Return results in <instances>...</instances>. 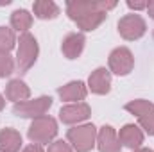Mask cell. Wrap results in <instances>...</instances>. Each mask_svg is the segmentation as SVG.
Returning <instances> with one entry per match:
<instances>
[{
  "label": "cell",
  "instance_id": "26",
  "mask_svg": "<svg viewBox=\"0 0 154 152\" xmlns=\"http://www.w3.org/2000/svg\"><path fill=\"white\" fill-rule=\"evenodd\" d=\"M147 11H149L151 18H154V0H151V2H147Z\"/></svg>",
  "mask_w": 154,
  "mask_h": 152
},
{
  "label": "cell",
  "instance_id": "23",
  "mask_svg": "<svg viewBox=\"0 0 154 152\" xmlns=\"http://www.w3.org/2000/svg\"><path fill=\"white\" fill-rule=\"evenodd\" d=\"M47 152H74V149H72L66 141L56 140V141H52V143L48 145V150Z\"/></svg>",
  "mask_w": 154,
  "mask_h": 152
},
{
  "label": "cell",
  "instance_id": "4",
  "mask_svg": "<svg viewBox=\"0 0 154 152\" xmlns=\"http://www.w3.org/2000/svg\"><path fill=\"white\" fill-rule=\"evenodd\" d=\"M145 32H147V23L136 13L125 14V16H122L118 20V34L124 39H127V41L140 39Z\"/></svg>",
  "mask_w": 154,
  "mask_h": 152
},
{
  "label": "cell",
  "instance_id": "10",
  "mask_svg": "<svg viewBox=\"0 0 154 152\" xmlns=\"http://www.w3.org/2000/svg\"><path fill=\"white\" fill-rule=\"evenodd\" d=\"M118 140H120V145H124V147H127V149H131V150H136V149H140L142 143H143V132H142V129H140L138 125L127 123V125H124V127L120 129Z\"/></svg>",
  "mask_w": 154,
  "mask_h": 152
},
{
  "label": "cell",
  "instance_id": "11",
  "mask_svg": "<svg viewBox=\"0 0 154 152\" xmlns=\"http://www.w3.org/2000/svg\"><path fill=\"white\" fill-rule=\"evenodd\" d=\"M84 43H86V38L82 32H70L65 36L61 43V52L65 54L66 59H77L84 50Z\"/></svg>",
  "mask_w": 154,
  "mask_h": 152
},
{
  "label": "cell",
  "instance_id": "18",
  "mask_svg": "<svg viewBox=\"0 0 154 152\" xmlns=\"http://www.w3.org/2000/svg\"><path fill=\"white\" fill-rule=\"evenodd\" d=\"M32 25V14L27 9H16L11 14V27L18 32H27Z\"/></svg>",
  "mask_w": 154,
  "mask_h": 152
},
{
  "label": "cell",
  "instance_id": "20",
  "mask_svg": "<svg viewBox=\"0 0 154 152\" xmlns=\"http://www.w3.org/2000/svg\"><path fill=\"white\" fill-rule=\"evenodd\" d=\"M16 45V36L13 29L0 27V54H9Z\"/></svg>",
  "mask_w": 154,
  "mask_h": 152
},
{
  "label": "cell",
  "instance_id": "17",
  "mask_svg": "<svg viewBox=\"0 0 154 152\" xmlns=\"http://www.w3.org/2000/svg\"><path fill=\"white\" fill-rule=\"evenodd\" d=\"M100 5V4H99ZM108 18V13L106 11H102L100 7L97 9V11H93V13H90V14H86V16H82L81 20H77V27L79 29H82V31H86V32H90V31H95L104 20Z\"/></svg>",
  "mask_w": 154,
  "mask_h": 152
},
{
  "label": "cell",
  "instance_id": "1",
  "mask_svg": "<svg viewBox=\"0 0 154 152\" xmlns=\"http://www.w3.org/2000/svg\"><path fill=\"white\" fill-rule=\"evenodd\" d=\"M39 54V47L36 38L31 32H23L18 39V50H16V66L20 72H27L34 66Z\"/></svg>",
  "mask_w": 154,
  "mask_h": 152
},
{
  "label": "cell",
  "instance_id": "3",
  "mask_svg": "<svg viewBox=\"0 0 154 152\" xmlns=\"http://www.w3.org/2000/svg\"><path fill=\"white\" fill-rule=\"evenodd\" d=\"M68 143H72V149L77 152H90L97 143V129L93 123H84L68 129L66 132Z\"/></svg>",
  "mask_w": 154,
  "mask_h": 152
},
{
  "label": "cell",
  "instance_id": "7",
  "mask_svg": "<svg viewBox=\"0 0 154 152\" xmlns=\"http://www.w3.org/2000/svg\"><path fill=\"white\" fill-rule=\"evenodd\" d=\"M90 114H91V109L86 102H77V104L63 106L59 109V120L66 125H74V123H81L88 120Z\"/></svg>",
  "mask_w": 154,
  "mask_h": 152
},
{
  "label": "cell",
  "instance_id": "19",
  "mask_svg": "<svg viewBox=\"0 0 154 152\" xmlns=\"http://www.w3.org/2000/svg\"><path fill=\"white\" fill-rule=\"evenodd\" d=\"M124 108H125V111H129L131 114H136L138 118L143 116V114H147V113H151V111H154V104L149 102V100H143V99L131 100V102H127Z\"/></svg>",
  "mask_w": 154,
  "mask_h": 152
},
{
  "label": "cell",
  "instance_id": "13",
  "mask_svg": "<svg viewBox=\"0 0 154 152\" xmlns=\"http://www.w3.org/2000/svg\"><path fill=\"white\" fill-rule=\"evenodd\" d=\"M99 7H100L99 2H91V0H68V2H66V14H68L74 22H77V20H81L82 16H86V14L97 11Z\"/></svg>",
  "mask_w": 154,
  "mask_h": 152
},
{
  "label": "cell",
  "instance_id": "25",
  "mask_svg": "<svg viewBox=\"0 0 154 152\" xmlns=\"http://www.w3.org/2000/svg\"><path fill=\"white\" fill-rule=\"evenodd\" d=\"M22 152H45V150H43V147L38 145V143H31V145H27Z\"/></svg>",
  "mask_w": 154,
  "mask_h": 152
},
{
  "label": "cell",
  "instance_id": "16",
  "mask_svg": "<svg viewBox=\"0 0 154 152\" xmlns=\"http://www.w3.org/2000/svg\"><path fill=\"white\" fill-rule=\"evenodd\" d=\"M32 11H34V16L39 20H54L59 14V7L52 0H36L32 4Z\"/></svg>",
  "mask_w": 154,
  "mask_h": 152
},
{
  "label": "cell",
  "instance_id": "22",
  "mask_svg": "<svg viewBox=\"0 0 154 152\" xmlns=\"http://www.w3.org/2000/svg\"><path fill=\"white\" fill-rule=\"evenodd\" d=\"M138 123H140V127H142L147 134L154 136V111L140 116V118H138Z\"/></svg>",
  "mask_w": 154,
  "mask_h": 152
},
{
  "label": "cell",
  "instance_id": "6",
  "mask_svg": "<svg viewBox=\"0 0 154 152\" xmlns=\"http://www.w3.org/2000/svg\"><path fill=\"white\" fill-rule=\"evenodd\" d=\"M134 68L133 52L127 47H118L109 54V72L115 75H127Z\"/></svg>",
  "mask_w": 154,
  "mask_h": 152
},
{
  "label": "cell",
  "instance_id": "5",
  "mask_svg": "<svg viewBox=\"0 0 154 152\" xmlns=\"http://www.w3.org/2000/svg\"><path fill=\"white\" fill-rule=\"evenodd\" d=\"M52 106V97H39L34 100H23L13 106V113L22 118H39Z\"/></svg>",
  "mask_w": 154,
  "mask_h": 152
},
{
  "label": "cell",
  "instance_id": "24",
  "mask_svg": "<svg viewBox=\"0 0 154 152\" xmlns=\"http://www.w3.org/2000/svg\"><path fill=\"white\" fill-rule=\"evenodd\" d=\"M127 7L129 9H133V11H143V9H147V2H127Z\"/></svg>",
  "mask_w": 154,
  "mask_h": 152
},
{
  "label": "cell",
  "instance_id": "9",
  "mask_svg": "<svg viewBox=\"0 0 154 152\" xmlns=\"http://www.w3.org/2000/svg\"><path fill=\"white\" fill-rule=\"evenodd\" d=\"M97 147L99 152H120L122 145L118 140V134L111 125H104L97 132Z\"/></svg>",
  "mask_w": 154,
  "mask_h": 152
},
{
  "label": "cell",
  "instance_id": "2",
  "mask_svg": "<svg viewBox=\"0 0 154 152\" xmlns=\"http://www.w3.org/2000/svg\"><path fill=\"white\" fill-rule=\"evenodd\" d=\"M56 134H57V122L52 116H47V114L34 118L31 127H29V132H27L29 140L32 143H38V145L52 143Z\"/></svg>",
  "mask_w": 154,
  "mask_h": 152
},
{
  "label": "cell",
  "instance_id": "8",
  "mask_svg": "<svg viewBox=\"0 0 154 152\" xmlns=\"http://www.w3.org/2000/svg\"><path fill=\"white\" fill-rule=\"evenodd\" d=\"M88 88L95 95H106L111 91V72L108 68H97L88 77Z\"/></svg>",
  "mask_w": 154,
  "mask_h": 152
},
{
  "label": "cell",
  "instance_id": "27",
  "mask_svg": "<svg viewBox=\"0 0 154 152\" xmlns=\"http://www.w3.org/2000/svg\"><path fill=\"white\" fill-rule=\"evenodd\" d=\"M133 152H154L152 149H142V147H140V149H136V150H133Z\"/></svg>",
  "mask_w": 154,
  "mask_h": 152
},
{
  "label": "cell",
  "instance_id": "14",
  "mask_svg": "<svg viewBox=\"0 0 154 152\" xmlns=\"http://www.w3.org/2000/svg\"><path fill=\"white\" fill-rule=\"evenodd\" d=\"M29 97H31V90H29V86H27L23 81H20V79H13V81H9V84L5 86V99H7V100H13L14 104L23 102V100H29Z\"/></svg>",
  "mask_w": 154,
  "mask_h": 152
},
{
  "label": "cell",
  "instance_id": "12",
  "mask_svg": "<svg viewBox=\"0 0 154 152\" xmlns=\"http://www.w3.org/2000/svg\"><path fill=\"white\" fill-rule=\"evenodd\" d=\"M86 93H88V88L84 86L82 81H72L65 86H61L57 90V95L61 97V100L65 102H72V104H77L81 100L86 99Z\"/></svg>",
  "mask_w": 154,
  "mask_h": 152
},
{
  "label": "cell",
  "instance_id": "15",
  "mask_svg": "<svg viewBox=\"0 0 154 152\" xmlns=\"http://www.w3.org/2000/svg\"><path fill=\"white\" fill-rule=\"evenodd\" d=\"M22 149V136L18 131L5 127L0 131V152H20Z\"/></svg>",
  "mask_w": 154,
  "mask_h": 152
},
{
  "label": "cell",
  "instance_id": "21",
  "mask_svg": "<svg viewBox=\"0 0 154 152\" xmlns=\"http://www.w3.org/2000/svg\"><path fill=\"white\" fill-rule=\"evenodd\" d=\"M14 70V61L9 54H0V79L11 75Z\"/></svg>",
  "mask_w": 154,
  "mask_h": 152
},
{
  "label": "cell",
  "instance_id": "28",
  "mask_svg": "<svg viewBox=\"0 0 154 152\" xmlns=\"http://www.w3.org/2000/svg\"><path fill=\"white\" fill-rule=\"evenodd\" d=\"M4 106H5V100H4V97H2V95H0V111H2V109H4Z\"/></svg>",
  "mask_w": 154,
  "mask_h": 152
}]
</instances>
